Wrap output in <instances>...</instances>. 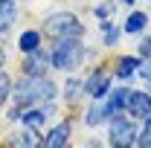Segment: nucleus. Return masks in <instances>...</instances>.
Segmentation results:
<instances>
[{
    "label": "nucleus",
    "instance_id": "f257e3e1",
    "mask_svg": "<svg viewBox=\"0 0 151 148\" xmlns=\"http://www.w3.org/2000/svg\"><path fill=\"white\" fill-rule=\"evenodd\" d=\"M52 96H55V87L44 75H26L18 87H15V102L18 105H32V102L52 99Z\"/></svg>",
    "mask_w": 151,
    "mask_h": 148
},
{
    "label": "nucleus",
    "instance_id": "f03ea898",
    "mask_svg": "<svg viewBox=\"0 0 151 148\" xmlns=\"http://www.w3.org/2000/svg\"><path fill=\"white\" fill-rule=\"evenodd\" d=\"M81 61V44L78 38H61L55 50H52V67L55 70H73Z\"/></svg>",
    "mask_w": 151,
    "mask_h": 148
},
{
    "label": "nucleus",
    "instance_id": "7ed1b4c3",
    "mask_svg": "<svg viewBox=\"0 0 151 148\" xmlns=\"http://www.w3.org/2000/svg\"><path fill=\"white\" fill-rule=\"evenodd\" d=\"M47 32L52 38H81V23L76 15L61 12V15H52L47 20Z\"/></svg>",
    "mask_w": 151,
    "mask_h": 148
},
{
    "label": "nucleus",
    "instance_id": "20e7f679",
    "mask_svg": "<svg viewBox=\"0 0 151 148\" xmlns=\"http://www.w3.org/2000/svg\"><path fill=\"white\" fill-rule=\"evenodd\" d=\"M111 142L113 145H131L134 142V125L128 119H122L119 113L113 116V122H111Z\"/></svg>",
    "mask_w": 151,
    "mask_h": 148
},
{
    "label": "nucleus",
    "instance_id": "39448f33",
    "mask_svg": "<svg viewBox=\"0 0 151 148\" xmlns=\"http://www.w3.org/2000/svg\"><path fill=\"white\" fill-rule=\"evenodd\" d=\"M125 108H128V113H134V116H151V96L148 93H131Z\"/></svg>",
    "mask_w": 151,
    "mask_h": 148
},
{
    "label": "nucleus",
    "instance_id": "423d86ee",
    "mask_svg": "<svg viewBox=\"0 0 151 148\" xmlns=\"http://www.w3.org/2000/svg\"><path fill=\"white\" fill-rule=\"evenodd\" d=\"M47 55H41L38 50H32V55L26 58V64H23V73L26 75H44V70H47Z\"/></svg>",
    "mask_w": 151,
    "mask_h": 148
},
{
    "label": "nucleus",
    "instance_id": "0eeeda50",
    "mask_svg": "<svg viewBox=\"0 0 151 148\" xmlns=\"http://www.w3.org/2000/svg\"><path fill=\"white\" fill-rule=\"evenodd\" d=\"M84 90L90 93V96H96V99H102V96L108 93V75H105V73H93L90 78H87Z\"/></svg>",
    "mask_w": 151,
    "mask_h": 148
},
{
    "label": "nucleus",
    "instance_id": "6e6552de",
    "mask_svg": "<svg viewBox=\"0 0 151 148\" xmlns=\"http://www.w3.org/2000/svg\"><path fill=\"white\" fill-rule=\"evenodd\" d=\"M67 134H70V122H61L58 128L50 131V137L44 139V145H50V148H61V145H67Z\"/></svg>",
    "mask_w": 151,
    "mask_h": 148
},
{
    "label": "nucleus",
    "instance_id": "1a4fd4ad",
    "mask_svg": "<svg viewBox=\"0 0 151 148\" xmlns=\"http://www.w3.org/2000/svg\"><path fill=\"white\" fill-rule=\"evenodd\" d=\"M128 96H131V90H116L111 96V105H108V111L116 116V113H122V108L128 105Z\"/></svg>",
    "mask_w": 151,
    "mask_h": 148
},
{
    "label": "nucleus",
    "instance_id": "9d476101",
    "mask_svg": "<svg viewBox=\"0 0 151 148\" xmlns=\"http://www.w3.org/2000/svg\"><path fill=\"white\" fill-rule=\"evenodd\" d=\"M111 116V111H108V105H102V102H96L93 108L87 111V125H99L102 119H108Z\"/></svg>",
    "mask_w": 151,
    "mask_h": 148
},
{
    "label": "nucleus",
    "instance_id": "9b49d317",
    "mask_svg": "<svg viewBox=\"0 0 151 148\" xmlns=\"http://www.w3.org/2000/svg\"><path fill=\"white\" fill-rule=\"evenodd\" d=\"M12 20H15V9H12V0H6V3H0V32H6L12 26Z\"/></svg>",
    "mask_w": 151,
    "mask_h": 148
},
{
    "label": "nucleus",
    "instance_id": "f8f14e48",
    "mask_svg": "<svg viewBox=\"0 0 151 148\" xmlns=\"http://www.w3.org/2000/svg\"><path fill=\"white\" fill-rule=\"evenodd\" d=\"M38 44H41V35H38V32H23V35H20V50H23V52L38 50Z\"/></svg>",
    "mask_w": 151,
    "mask_h": 148
},
{
    "label": "nucleus",
    "instance_id": "ddd939ff",
    "mask_svg": "<svg viewBox=\"0 0 151 148\" xmlns=\"http://www.w3.org/2000/svg\"><path fill=\"white\" fill-rule=\"evenodd\" d=\"M12 142H15V145H38V134H35V128L32 131H20V134H15Z\"/></svg>",
    "mask_w": 151,
    "mask_h": 148
},
{
    "label": "nucleus",
    "instance_id": "4468645a",
    "mask_svg": "<svg viewBox=\"0 0 151 148\" xmlns=\"http://www.w3.org/2000/svg\"><path fill=\"white\" fill-rule=\"evenodd\" d=\"M137 67H139V61H137V58H122L116 73H119V78H128V75H134V70H137Z\"/></svg>",
    "mask_w": 151,
    "mask_h": 148
},
{
    "label": "nucleus",
    "instance_id": "2eb2a0df",
    "mask_svg": "<svg viewBox=\"0 0 151 148\" xmlns=\"http://www.w3.org/2000/svg\"><path fill=\"white\" fill-rule=\"evenodd\" d=\"M145 15H142V12H134L131 18H128V23H125V32H139V29H142V26H145Z\"/></svg>",
    "mask_w": 151,
    "mask_h": 148
},
{
    "label": "nucleus",
    "instance_id": "dca6fc26",
    "mask_svg": "<svg viewBox=\"0 0 151 148\" xmlns=\"http://www.w3.org/2000/svg\"><path fill=\"white\" fill-rule=\"evenodd\" d=\"M23 119H26V125L29 128H38L44 119H47V111H26V113H20Z\"/></svg>",
    "mask_w": 151,
    "mask_h": 148
},
{
    "label": "nucleus",
    "instance_id": "f3484780",
    "mask_svg": "<svg viewBox=\"0 0 151 148\" xmlns=\"http://www.w3.org/2000/svg\"><path fill=\"white\" fill-rule=\"evenodd\" d=\"M9 90H12V81H9V75H6V73H0V105L6 102Z\"/></svg>",
    "mask_w": 151,
    "mask_h": 148
},
{
    "label": "nucleus",
    "instance_id": "a211bd4d",
    "mask_svg": "<svg viewBox=\"0 0 151 148\" xmlns=\"http://www.w3.org/2000/svg\"><path fill=\"white\" fill-rule=\"evenodd\" d=\"M78 93H81V84H78L76 78H70V81H67V99L76 102V99H78Z\"/></svg>",
    "mask_w": 151,
    "mask_h": 148
},
{
    "label": "nucleus",
    "instance_id": "6ab92c4d",
    "mask_svg": "<svg viewBox=\"0 0 151 148\" xmlns=\"http://www.w3.org/2000/svg\"><path fill=\"white\" fill-rule=\"evenodd\" d=\"M139 145H151V119H148V125H145V131H142V137L137 139Z\"/></svg>",
    "mask_w": 151,
    "mask_h": 148
},
{
    "label": "nucleus",
    "instance_id": "aec40b11",
    "mask_svg": "<svg viewBox=\"0 0 151 148\" xmlns=\"http://www.w3.org/2000/svg\"><path fill=\"white\" fill-rule=\"evenodd\" d=\"M139 52H142V55H151V38H145V41L139 44Z\"/></svg>",
    "mask_w": 151,
    "mask_h": 148
},
{
    "label": "nucleus",
    "instance_id": "412c9836",
    "mask_svg": "<svg viewBox=\"0 0 151 148\" xmlns=\"http://www.w3.org/2000/svg\"><path fill=\"white\" fill-rule=\"evenodd\" d=\"M139 73H142V78H145V81H151V55H148V64H145Z\"/></svg>",
    "mask_w": 151,
    "mask_h": 148
},
{
    "label": "nucleus",
    "instance_id": "4be33fe9",
    "mask_svg": "<svg viewBox=\"0 0 151 148\" xmlns=\"http://www.w3.org/2000/svg\"><path fill=\"white\" fill-rule=\"evenodd\" d=\"M108 12H111L108 3H105V6H96V15H99V18H108Z\"/></svg>",
    "mask_w": 151,
    "mask_h": 148
},
{
    "label": "nucleus",
    "instance_id": "5701e85b",
    "mask_svg": "<svg viewBox=\"0 0 151 148\" xmlns=\"http://www.w3.org/2000/svg\"><path fill=\"white\" fill-rule=\"evenodd\" d=\"M0 64H3V50H0Z\"/></svg>",
    "mask_w": 151,
    "mask_h": 148
},
{
    "label": "nucleus",
    "instance_id": "b1692460",
    "mask_svg": "<svg viewBox=\"0 0 151 148\" xmlns=\"http://www.w3.org/2000/svg\"><path fill=\"white\" fill-rule=\"evenodd\" d=\"M0 3H6V0H0Z\"/></svg>",
    "mask_w": 151,
    "mask_h": 148
}]
</instances>
